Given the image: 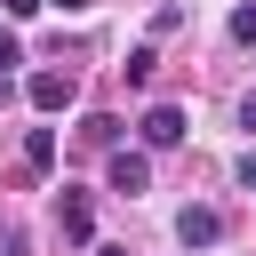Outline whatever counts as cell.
<instances>
[{
	"mask_svg": "<svg viewBox=\"0 0 256 256\" xmlns=\"http://www.w3.org/2000/svg\"><path fill=\"white\" fill-rule=\"evenodd\" d=\"M24 96H32V112H72L80 80H72V72H32V80H24Z\"/></svg>",
	"mask_w": 256,
	"mask_h": 256,
	"instance_id": "obj_1",
	"label": "cell"
},
{
	"mask_svg": "<svg viewBox=\"0 0 256 256\" xmlns=\"http://www.w3.org/2000/svg\"><path fill=\"white\" fill-rule=\"evenodd\" d=\"M144 144H152V152H176V144H184V112H176V104H152V112H144Z\"/></svg>",
	"mask_w": 256,
	"mask_h": 256,
	"instance_id": "obj_2",
	"label": "cell"
},
{
	"mask_svg": "<svg viewBox=\"0 0 256 256\" xmlns=\"http://www.w3.org/2000/svg\"><path fill=\"white\" fill-rule=\"evenodd\" d=\"M176 240H184V248H216V240H224V216H216V208H184V216H176Z\"/></svg>",
	"mask_w": 256,
	"mask_h": 256,
	"instance_id": "obj_3",
	"label": "cell"
},
{
	"mask_svg": "<svg viewBox=\"0 0 256 256\" xmlns=\"http://www.w3.org/2000/svg\"><path fill=\"white\" fill-rule=\"evenodd\" d=\"M104 176H112V192H144V184H152V160H144V152H112Z\"/></svg>",
	"mask_w": 256,
	"mask_h": 256,
	"instance_id": "obj_4",
	"label": "cell"
},
{
	"mask_svg": "<svg viewBox=\"0 0 256 256\" xmlns=\"http://www.w3.org/2000/svg\"><path fill=\"white\" fill-rule=\"evenodd\" d=\"M24 168H32V176L56 168V128H32V136H24Z\"/></svg>",
	"mask_w": 256,
	"mask_h": 256,
	"instance_id": "obj_5",
	"label": "cell"
},
{
	"mask_svg": "<svg viewBox=\"0 0 256 256\" xmlns=\"http://www.w3.org/2000/svg\"><path fill=\"white\" fill-rule=\"evenodd\" d=\"M56 216H64V232H72V240H88V200H80V192H72V200H64Z\"/></svg>",
	"mask_w": 256,
	"mask_h": 256,
	"instance_id": "obj_6",
	"label": "cell"
},
{
	"mask_svg": "<svg viewBox=\"0 0 256 256\" xmlns=\"http://www.w3.org/2000/svg\"><path fill=\"white\" fill-rule=\"evenodd\" d=\"M232 40H240V48H256V0H240V8H232Z\"/></svg>",
	"mask_w": 256,
	"mask_h": 256,
	"instance_id": "obj_7",
	"label": "cell"
},
{
	"mask_svg": "<svg viewBox=\"0 0 256 256\" xmlns=\"http://www.w3.org/2000/svg\"><path fill=\"white\" fill-rule=\"evenodd\" d=\"M120 72H128V80H136V88H144V80H152V72H160V56H152V48H136V56H128V64H120Z\"/></svg>",
	"mask_w": 256,
	"mask_h": 256,
	"instance_id": "obj_8",
	"label": "cell"
},
{
	"mask_svg": "<svg viewBox=\"0 0 256 256\" xmlns=\"http://www.w3.org/2000/svg\"><path fill=\"white\" fill-rule=\"evenodd\" d=\"M80 136H88V144H112V136H120V120H112V112H88V128H80Z\"/></svg>",
	"mask_w": 256,
	"mask_h": 256,
	"instance_id": "obj_9",
	"label": "cell"
},
{
	"mask_svg": "<svg viewBox=\"0 0 256 256\" xmlns=\"http://www.w3.org/2000/svg\"><path fill=\"white\" fill-rule=\"evenodd\" d=\"M8 64H24V48H16V32L0 24V72H8Z\"/></svg>",
	"mask_w": 256,
	"mask_h": 256,
	"instance_id": "obj_10",
	"label": "cell"
},
{
	"mask_svg": "<svg viewBox=\"0 0 256 256\" xmlns=\"http://www.w3.org/2000/svg\"><path fill=\"white\" fill-rule=\"evenodd\" d=\"M232 176H240V184L256 192V152H240V160H232Z\"/></svg>",
	"mask_w": 256,
	"mask_h": 256,
	"instance_id": "obj_11",
	"label": "cell"
},
{
	"mask_svg": "<svg viewBox=\"0 0 256 256\" xmlns=\"http://www.w3.org/2000/svg\"><path fill=\"white\" fill-rule=\"evenodd\" d=\"M0 8H8V16H16V24H24V16H40V8H48V0H0Z\"/></svg>",
	"mask_w": 256,
	"mask_h": 256,
	"instance_id": "obj_12",
	"label": "cell"
},
{
	"mask_svg": "<svg viewBox=\"0 0 256 256\" xmlns=\"http://www.w3.org/2000/svg\"><path fill=\"white\" fill-rule=\"evenodd\" d=\"M48 8H64V16H80V8H88V0H48Z\"/></svg>",
	"mask_w": 256,
	"mask_h": 256,
	"instance_id": "obj_13",
	"label": "cell"
},
{
	"mask_svg": "<svg viewBox=\"0 0 256 256\" xmlns=\"http://www.w3.org/2000/svg\"><path fill=\"white\" fill-rule=\"evenodd\" d=\"M240 120H248V128H256V96H248V104H240Z\"/></svg>",
	"mask_w": 256,
	"mask_h": 256,
	"instance_id": "obj_14",
	"label": "cell"
},
{
	"mask_svg": "<svg viewBox=\"0 0 256 256\" xmlns=\"http://www.w3.org/2000/svg\"><path fill=\"white\" fill-rule=\"evenodd\" d=\"M88 256H128V248H88Z\"/></svg>",
	"mask_w": 256,
	"mask_h": 256,
	"instance_id": "obj_15",
	"label": "cell"
}]
</instances>
